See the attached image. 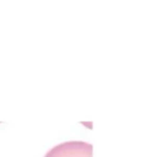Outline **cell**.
<instances>
[{
    "instance_id": "cell-1",
    "label": "cell",
    "mask_w": 160,
    "mask_h": 157,
    "mask_svg": "<svg viewBox=\"0 0 160 157\" xmlns=\"http://www.w3.org/2000/svg\"><path fill=\"white\" fill-rule=\"evenodd\" d=\"M45 157H93V145L83 141H69L53 146Z\"/></svg>"
}]
</instances>
